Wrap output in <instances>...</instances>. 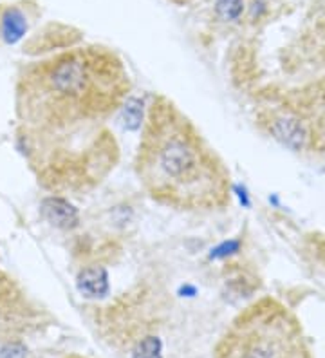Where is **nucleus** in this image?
<instances>
[{
  "mask_svg": "<svg viewBox=\"0 0 325 358\" xmlns=\"http://www.w3.org/2000/svg\"><path fill=\"white\" fill-rule=\"evenodd\" d=\"M237 248H238V243H235V241H230V243H224V245L217 246L215 250H212L210 257H212V259L226 257V255H230V254H233V252H237Z\"/></svg>",
  "mask_w": 325,
  "mask_h": 358,
  "instance_id": "9d476101",
  "label": "nucleus"
},
{
  "mask_svg": "<svg viewBox=\"0 0 325 358\" xmlns=\"http://www.w3.org/2000/svg\"><path fill=\"white\" fill-rule=\"evenodd\" d=\"M40 212H42L43 219L49 221L52 227L73 228L78 223V210L74 208L67 199H62V197L43 199Z\"/></svg>",
  "mask_w": 325,
  "mask_h": 358,
  "instance_id": "7ed1b4c3",
  "label": "nucleus"
},
{
  "mask_svg": "<svg viewBox=\"0 0 325 358\" xmlns=\"http://www.w3.org/2000/svg\"><path fill=\"white\" fill-rule=\"evenodd\" d=\"M244 9V0H217L215 11L224 20H235Z\"/></svg>",
  "mask_w": 325,
  "mask_h": 358,
  "instance_id": "1a4fd4ad",
  "label": "nucleus"
},
{
  "mask_svg": "<svg viewBox=\"0 0 325 358\" xmlns=\"http://www.w3.org/2000/svg\"><path fill=\"white\" fill-rule=\"evenodd\" d=\"M217 358H311L296 320L280 304L264 301L235 320Z\"/></svg>",
  "mask_w": 325,
  "mask_h": 358,
  "instance_id": "f03ea898",
  "label": "nucleus"
},
{
  "mask_svg": "<svg viewBox=\"0 0 325 358\" xmlns=\"http://www.w3.org/2000/svg\"><path fill=\"white\" fill-rule=\"evenodd\" d=\"M139 166L152 196L175 205L208 206L222 196L212 152L172 105L152 107Z\"/></svg>",
  "mask_w": 325,
  "mask_h": 358,
  "instance_id": "f257e3e1",
  "label": "nucleus"
},
{
  "mask_svg": "<svg viewBox=\"0 0 325 358\" xmlns=\"http://www.w3.org/2000/svg\"><path fill=\"white\" fill-rule=\"evenodd\" d=\"M122 122L127 131H138L143 123V101L138 98H129L123 105Z\"/></svg>",
  "mask_w": 325,
  "mask_h": 358,
  "instance_id": "0eeeda50",
  "label": "nucleus"
},
{
  "mask_svg": "<svg viewBox=\"0 0 325 358\" xmlns=\"http://www.w3.org/2000/svg\"><path fill=\"white\" fill-rule=\"evenodd\" d=\"M0 20H2L0 22V26H2V38H4L6 44H17L18 40L26 35L27 22L20 9L8 8Z\"/></svg>",
  "mask_w": 325,
  "mask_h": 358,
  "instance_id": "39448f33",
  "label": "nucleus"
},
{
  "mask_svg": "<svg viewBox=\"0 0 325 358\" xmlns=\"http://www.w3.org/2000/svg\"><path fill=\"white\" fill-rule=\"evenodd\" d=\"M76 286L82 295L89 299L105 297L108 293V273L101 266H91L80 271Z\"/></svg>",
  "mask_w": 325,
  "mask_h": 358,
  "instance_id": "20e7f679",
  "label": "nucleus"
},
{
  "mask_svg": "<svg viewBox=\"0 0 325 358\" xmlns=\"http://www.w3.org/2000/svg\"><path fill=\"white\" fill-rule=\"evenodd\" d=\"M132 358H161V341L157 336H147L136 345Z\"/></svg>",
  "mask_w": 325,
  "mask_h": 358,
  "instance_id": "6e6552de",
  "label": "nucleus"
},
{
  "mask_svg": "<svg viewBox=\"0 0 325 358\" xmlns=\"http://www.w3.org/2000/svg\"><path fill=\"white\" fill-rule=\"evenodd\" d=\"M26 355V350H24V345L20 344H9L6 345L2 353H0V358H24Z\"/></svg>",
  "mask_w": 325,
  "mask_h": 358,
  "instance_id": "9b49d317",
  "label": "nucleus"
},
{
  "mask_svg": "<svg viewBox=\"0 0 325 358\" xmlns=\"http://www.w3.org/2000/svg\"><path fill=\"white\" fill-rule=\"evenodd\" d=\"M275 138L293 150H298L305 140V132L296 120H280L273 127Z\"/></svg>",
  "mask_w": 325,
  "mask_h": 358,
  "instance_id": "423d86ee",
  "label": "nucleus"
}]
</instances>
